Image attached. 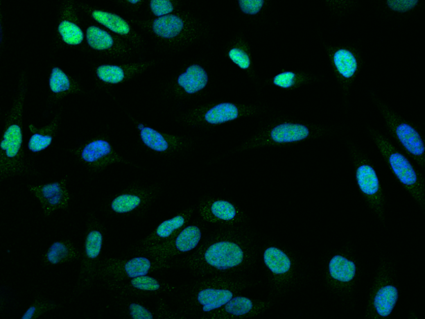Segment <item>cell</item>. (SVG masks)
<instances>
[{
    "label": "cell",
    "mask_w": 425,
    "mask_h": 319,
    "mask_svg": "<svg viewBox=\"0 0 425 319\" xmlns=\"http://www.w3.org/2000/svg\"><path fill=\"white\" fill-rule=\"evenodd\" d=\"M257 248L252 236L238 230L220 231L187 257L175 261L194 277L241 275L256 263Z\"/></svg>",
    "instance_id": "1"
},
{
    "label": "cell",
    "mask_w": 425,
    "mask_h": 319,
    "mask_svg": "<svg viewBox=\"0 0 425 319\" xmlns=\"http://www.w3.org/2000/svg\"><path fill=\"white\" fill-rule=\"evenodd\" d=\"M183 287L177 312L184 318L205 316L220 309L252 286L242 275H216L199 277Z\"/></svg>",
    "instance_id": "2"
},
{
    "label": "cell",
    "mask_w": 425,
    "mask_h": 319,
    "mask_svg": "<svg viewBox=\"0 0 425 319\" xmlns=\"http://www.w3.org/2000/svg\"><path fill=\"white\" fill-rule=\"evenodd\" d=\"M371 137L392 171L420 205H424V181L416 173L407 157L401 154L383 135L373 129Z\"/></svg>",
    "instance_id": "3"
},
{
    "label": "cell",
    "mask_w": 425,
    "mask_h": 319,
    "mask_svg": "<svg viewBox=\"0 0 425 319\" xmlns=\"http://www.w3.org/2000/svg\"><path fill=\"white\" fill-rule=\"evenodd\" d=\"M173 266L171 262H159L143 257L123 260L107 259L101 261L97 278L107 284L148 275L150 273Z\"/></svg>",
    "instance_id": "4"
},
{
    "label": "cell",
    "mask_w": 425,
    "mask_h": 319,
    "mask_svg": "<svg viewBox=\"0 0 425 319\" xmlns=\"http://www.w3.org/2000/svg\"><path fill=\"white\" fill-rule=\"evenodd\" d=\"M22 103L19 101L15 110V122L7 127L1 143V163L0 175L6 179L24 171L23 161L21 157L22 132L20 125Z\"/></svg>",
    "instance_id": "5"
},
{
    "label": "cell",
    "mask_w": 425,
    "mask_h": 319,
    "mask_svg": "<svg viewBox=\"0 0 425 319\" xmlns=\"http://www.w3.org/2000/svg\"><path fill=\"white\" fill-rule=\"evenodd\" d=\"M376 104L384 117L390 133L415 161L424 167L425 146L418 132L378 99L376 100Z\"/></svg>",
    "instance_id": "6"
},
{
    "label": "cell",
    "mask_w": 425,
    "mask_h": 319,
    "mask_svg": "<svg viewBox=\"0 0 425 319\" xmlns=\"http://www.w3.org/2000/svg\"><path fill=\"white\" fill-rule=\"evenodd\" d=\"M202 233L198 226L182 229L169 241L141 251L140 254L150 255L151 259L159 262H171L177 255L191 252L201 241Z\"/></svg>",
    "instance_id": "7"
},
{
    "label": "cell",
    "mask_w": 425,
    "mask_h": 319,
    "mask_svg": "<svg viewBox=\"0 0 425 319\" xmlns=\"http://www.w3.org/2000/svg\"><path fill=\"white\" fill-rule=\"evenodd\" d=\"M103 236L97 230L89 231L86 236L79 278L75 293L79 295L89 289L96 278L102 260L100 259Z\"/></svg>",
    "instance_id": "8"
},
{
    "label": "cell",
    "mask_w": 425,
    "mask_h": 319,
    "mask_svg": "<svg viewBox=\"0 0 425 319\" xmlns=\"http://www.w3.org/2000/svg\"><path fill=\"white\" fill-rule=\"evenodd\" d=\"M110 289L125 295L143 297L171 293L176 287L156 278L144 275L119 282L107 283Z\"/></svg>",
    "instance_id": "9"
},
{
    "label": "cell",
    "mask_w": 425,
    "mask_h": 319,
    "mask_svg": "<svg viewBox=\"0 0 425 319\" xmlns=\"http://www.w3.org/2000/svg\"><path fill=\"white\" fill-rule=\"evenodd\" d=\"M270 303L237 295L204 319H238L255 316L266 311Z\"/></svg>",
    "instance_id": "10"
},
{
    "label": "cell",
    "mask_w": 425,
    "mask_h": 319,
    "mask_svg": "<svg viewBox=\"0 0 425 319\" xmlns=\"http://www.w3.org/2000/svg\"><path fill=\"white\" fill-rule=\"evenodd\" d=\"M357 165L356 178L358 187L367 198L372 208L380 217H382L383 198L376 171L370 164L365 161H358Z\"/></svg>",
    "instance_id": "11"
},
{
    "label": "cell",
    "mask_w": 425,
    "mask_h": 319,
    "mask_svg": "<svg viewBox=\"0 0 425 319\" xmlns=\"http://www.w3.org/2000/svg\"><path fill=\"white\" fill-rule=\"evenodd\" d=\"M30 191L40 201L46 216L60 209H67L70 196L67 188V180L40 186H31Z\"/></svg>",
    "instance_id": "12"
},
{
    "label": "cell",
    "mask_w": 425,
    "mask_h": 319,
    "mask_svg": "<svg viewBox=\"0 0 425 319\" xmlns=\"http://www.w3.org/2000/svg\"><path fill=\"white\" fill-rule=\"evenodd\" d=\"M193 209H189L174 218L162 222L161 225L146 239L137 249V252L162 243H165L176 236L187 225Z\"/></svg>",
    "instance_id": "13"
},
{
    "label": "cell",
    "mask_w": 425,
    "mask_h": 319,
    "mask_svg": "<svg viewBox=\"0 0 425 319\" xmlns=\"http://www.w3.org/2000/svg\"><path fill=\"white\" fill-rule=\"evenodd\" d=\"M200 210L205 220L221 225H234L243 218L242 212L233 204L222 200L205 201Z\"/></svg>",
    "instance_id": "14"
},
{
    "label": "cell",
    "mask_w": 425,
    "mask_h": 319,
    "mask_svg": "<svg viewBox=\"0 0 425 319\" xmlns=\"http://www.w3.org/2000/svg\"><path fill=\"white\" fill-rule=\"evenodd\" d=\"M312 132L307 125L285 122L273 128L269 139L275 144L299 142L310 137Z\"/></svg>",
    "instance_id": "15"
},
{
    "label": "cell",
    "mask_w": 425,
    "mask_h": 319,
    "mask_svg": "<svg viewBox=\"0 0 425 319\" xmlns=\"http://www.w3.org/2000/svg\"><path fill=\"white\" fill-rule=\"evenodd\" d=\"M112 147L104 140H96L87 144L81 153V157L89 166L99 169L112 163Z\"/></svg>",
    "instance_id": "16"
},
{
    "label": "cell",
    "mask_w": 425,
    "mask_h": 319,
    "mask_svg": "<svg viewBox=\"0 0 425 319\" xmlns=\"http://www.w3.org/2000/svg\"><path fill=\"white\" fill-rule=\"evenodd\" d=\"M82 252L69 240L57 241L47 250L44 255L46 265H58L78 260Z\"/></svg>",
    "instance_id": "17"
},
{
    "label": "cell",
    "mask_w": 425,
    "mask_h": 319,
    "mask_svg": "<svg viewBox=\"0 0 425 319\" xmlns=\"http://www.w3.org/2000/svg\"><path fill=\"white\" fill-rule=\"evenodd\" d=\"M263 261L270 272L277 277L287 275L292 266L288 255L275 246L269 247L264 251Z\"/></svg>",
    "instance_id": "18"
},
{
    "label": "cell",
    "mask_w": 425,
    "mask_h": 319,
    "mask_svg": "<svg viewBox=\"0 0 425 319\" xmlns=\"http://www.w3.org/2000/svg\"><path fill=\"white\" fill-rule=\"evenodd\" d=\"M209 81L206 71L199 65L189 67L178 78V84L188 94H194L206 87Z\"/></svg>",
    "instance_id": "19"
},
{
    "label": "cell",
    "mask_w": 425,
    "mask_h": 319,
    "mask_svg": "<svg viewBox=\"0 0 425 319\" xmlns=\"http://www.w3.org/2000/svg\"><path fill=\"white\" fill-rule=\"evenodd\" d=\"M148 196L142 190L121 194L112 201L111 208L117 214L130 213L144 205L149 200Z\"/></svg>",
    "instance_id": "20"
},
{
    "label": "cell",
    "mask_w": 425,
    "mask_h": 319,
    "mask_svg": "<svg viewBox=\"0 0 425 319\" xmlns=\"http://www.w3.org/2000/svg\"><path fill=\"white\" fill-rule=\"evenodd\" d=\"M184 26V21L180 17L168 15L156 19L153 24V30L159 37L173 39L181 33Z\"/></svg>",
    "instance_id": "21"
},
{
    "label": "cell",
    "mask_w": 425,
    "mask_h": 319,
    "mask_svg": "<svg viewBox=\"0 0 425 319\" xmlns=\"http://www.w3.org/2000/svg\"><path fill=\"white\" fill-rule=\"evenodd\" d=\"M399 299L396 286L385 285L377 292L374 301V308L381 316L386 317L394 309Z\"/></svg>",
    "instance_id": "22"
},
{
    "label": "cell",
    "mask_w": 425,
    "mask_h": 319,
    "mask_svg": "<svg viewBox=\"0 0 425 319\" xmlns=\"http://www.w3.org/2000/svg\"><path fill=\"white\" fill-rule=\"evenodd\" d=\"M329 271L334 279L349 282L356 275V266L352 261L341 255H336L329 264Z\"/></svg>",
    "instance_id": "23"
},
{
    "label": "cell",
    "mask_w": 425,
    "mask_h": 319,
    "mask_svg": "<svg viewBox=\"0 0 425 319\" xmlns=\"http://www.w3.org/2000/svg\"><path fill=\"white\" fill-rule=\"evenodd\" d=\"M240 115L238 107L232 103H221L205 114V120L211 124H220L237 119Z\"/></svg>",
    "instance_id": "24"
},
{
    "label": "cell",
    "mask_w": 425,
    "mask_h": 319,
    "mask_svg": "<svg viewBox=\"0 0 425 319\" xmlns=\"http://www.w3.org/2000/svg\"><path fill=\"white\" fill-rule=\"evenodd\" d=\"M335 66L339 74L346 79L354 76L357 70V61L354 54L348 50L340 49L333 57Z\"/></svg>",
    "instance_id": "25"
},
{
    "label": "cell",
    "mask_w": 425,
    "mask_h": 319,
    "mask_svg": "<svg viewBox=\"0 0 425 319\" xmlns=\"http://www.w3.org/2000/svg\"><path fill=\"white\" fill-rule=\"evenodd\" d=\"M92 15L96 21L105 26L116 34L126 35L130 31L128 24L116 15L97 10L94 11Z\"/></svg>",
    "instance_id": "26"
},
{
    "label": "cell",
    "mask_w": 425,
    "mask_h": 319,
    "mask_svg": "<svg viewBox=\"0 0 425 319\" xmlns=\"http://www.w3.org/2000/svg\"><path fill=\"white\" fill-rule=\"evenodd\" d=\"M88 44L98 51L107 50L114 45L112 36L107 31L96 26H90L87 31Z\"/></svg>",
    "instance_id": "27"
},
{
    "label": "cell",
    "mask_w": 425,
    "mask_h": 319,
    "mask_svg": "<svg viewBox=\"0 0 425 319\" xmlns=\"http://www.w3.org/2000/svg\"><path fill=\"white\" fill-rule=\"evenodd\" d=\"M58 31L63 41L69 45H78L83 41L84 35L82 30L71 21H62L58 26Z\"/></svg>",
    "instance_id": "28"
},
{
    "label": "cell",
    "mask_w": 425,
    "mask_h": 319,
    "mask_svg": "<svg viewBox=\"0 0 425 319\" xmlns=\"http://www.w3.org/2000/svg\"><path fill=\"white\" fill-rule=\"evenodd\" d=\"M141 137L144 143L155 151L163 152L167 150L169 148L168 143L165 138L151 128H144L141 132Z\"/></svg>",
    "instance_id": "29"
},
{
    "label": "cell",
    "mask_w": 425,
    "mask_h": 319,
    "mask_svg": "<svg viewBox=\"0 0 425 319\" xmlns=\"http://www.w3.org/2000/svg\"><path fill=\"white\" fill-rule=\"evenodd\" d=\"M124 313L127 317L133 319L159 318L157 311H152L144 304L138 302H127L124 304Z\"/></svg>",
    "instance_id": "30"
},
{
    "label": "cell",
    "mask_w": 425,
    "mask_h": 319,
    "mask_svg": "<svg viewBox=\"0 0 425 319\" xmlns=\"http://www.w3.org/2000/svg\"><path fill=\"white\" fill-rule=\"evenodd\" d=\"M58 305L54 302H49L48 300L37 298L33 303L27 311H25L21 317V319H35L40 317L44 313L56 309Z\"/></svg>",
    "instance_id": "31"
},
{
    "label": "cell",
    "mask_w": 425,
    "mask_h": 319,
    "mask_svg": "<svg viewBox=\"0 0 425 319\" xmlns=\"http://www.w3.org/2000/svg\"><path fill=\"white\" fill-rule=\"evenodd\" d=\"M96 75L103 81L112 84L121 82L125 76L121 67L110 65H105L98 68Z\"/></svg>",
    "instance_id": "32"
},
{
    "label": "cell",
    "mask_w": 425,
    "mask_h": 319,
    "mask_svg": "<svg viewBox=\"0 0 425 319\" xmlns=\"http://www.w3.org/2000/svg\"><path fill=\"white\" fill-rule=\"evenodd\" d=\"M50 87L54 93H60L70 89L71 82L61 69L54 68L50 78Z\"/></svg>",
    "instance_id": "33"
},
{
    "label": "cell",
    "mask_w": 425,
    "mask_h": 319,
    "mask_svg": "<svg viewBox=\"0 0 425 319\" xmlns=\"http://www.w3.org/2000/svg\"><path fill=\"white\" fill-rule=\"evenodd\" d=\"M306 80L293 72H284L277 75L274 78V84L282 88H291Z\"/></svg>",
    "instance_id": "34"
},
{
    "label": "cell",
    "mask_w": 425,
    "mask_h": 319,
    "mask_svg": "<svg viewBox=\"0 0 425 319\" xmlns=\"http://www.w3.org/2000/svg\"><path fill=\"white\" fill-rule=\"evenodd\" d=\"M52 139V137L49 135H35L30 139L28 148L32 152H40L50 146Z\"/></svg>",
    "instance_id": "35"
},
{
    "label": "cell",
    "mask_w": 425,
    "mask_h": 319,
    "mask_svg": "<svg viewBox=\"0 0 425 319\" xmlns=\"http://www.w3.org/2000/svg\"><path fill=\"white\" fill-rule=\"evenodd\" d=\"M150 6L153 14L159 17L168 15L174 10L173 3L168 0H152Z\"/></svg>",
    "instance_id": "36"
},
{
    "label": "cell",
    "mask_w": 425,
    "mask_h": 319,
    "mask_svg": "<svg viewBox=\"0 0 425 319\" xmlns=\"http://www.w3.org/2000/svg\"><path fill=\"white\" fill-rule=\"evenodd\" d=\"M238 3L245 14L254 15L263 8L265 2L263 0H240Z\"/></svg>",
    "instance_id": "37"
},
{
    "label": "cell",
    "mask_w": 425,
    "mask_h": 319,
    "mask_svg": "<svg viewBox=\"0 0 425 319\" xmlns=\"http://www.w3.org/2000/svg\"><path fill=\"white\" fill-rule=\"evenodd\" d=\"M229 57L242 69H248L250 66L248 55L240 49H233L229 52Z\"/></svg>",
    "instance_id": "38"
},
{
    "label": "cell",
    "mask_w": 425,
    "mask_h": 319,
    "mask_svg": "<svg viewBox=\"0 0 425 319\" xmlns=\"http://www.w3.org/2000/svg\"><path fill=\"white\" fill-rule=\"evenodd\" d=\"M418 1H415V0H413V1H399V0H396V1H387V6L392 10L399 12H408L413 8H415L417 4Z\"/></svg>",
    "instance_id": "39"
},
{
    "label": "cell",
    "mask_w": 425,
    "mask_h": 319,
    "mask_svg": "<svg viewBox=\"0 0 425 319\" xmlns=\"http://www.w3.org/2000/svg\"><path fill=\"white\" fill-rule=\"evenodd\" d=\"M129 3L132 4H137L139 3V1H137V0H136V1H132V0H130Z\"/></svg>",
    "instance_id": "40"
}]
</instances>
